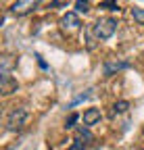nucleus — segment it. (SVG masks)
Returning a JSON list of instances; mask_svg holds the SVG:
<instances>
[{"label": "nucleus", "instance_id": "nucleus-1", "mask_svg": "<svg viewBox=\"0 0 144 150\" xmlns=\"http://www.w3.org/2000/svg\"><path fill=\"white\" fill-rule=\"evenodd\" d=\"M27 119H29V110L25 106H19V108H13L6 117V127L11 131H21L25 125H27Z\"/></svg>", "mask_w": 144, "mask_h": 150}, {"label": "nucleus", "instance_id": "nucleus-2", "mask_svg": "<svg viewBox=\"0 0 144 150\" xmlns=\"http://www.w3.org/2000/svg\"><path fill=\"white\" fill-rule=\"evenodd\" d=\"M115 29H117V21L111 19V17H102L92 25V33L98 38V40H109V38L115 33Z\"/></svg>", "mask_w": 144, "mask_h": 150}, {"label": "nucleus", "instance_id": "nucleus-3", "mask_svg": "<svg viewBox=\"0 0 144 150\" xmlns=\"http://www.w3.org/2000/svg\"><path fill=\"white\" fill-rule=\"evenodd\" d=\"M61 29L67 31V33H75L82 29V21H79V17L75 13H67L63 19H61Z\"/></svg>", "mask_w": 144, "mask_h": 150}, {"label": "nucleus", "instance_id": "nucleus-4", "mask_svg": "<svg viewBox=\"0 0 144 150\" xmlns=\"http://www.w3.org/2000/svg\"><path fill=\"white\" fill-rule=\"evenodd\" d=\"M38 8V2L35 0H19V2H13L11 4V13L13 15H27L31 11Z\"/></svg>", "mask_w": 144, "mask_h": 150}, {"label": "nucleus", "instance_id": "nucleus-5", "mask_svg": "<svg viewBox=\"0 0 144 150\" xmlns=\"http://www.w3.org/2000/svg\"><path fill=\"white\" fill-rule=\"evenodd\" d=\"M130 67V63L128 61H117V59H109L104 63V67H102V73L106 75V77H111V75H115L117 71H121V69H128Z\"/></svg>", "mask_w": 144, "mask_h": 150}, {"label": "nucleus", "instance_id": "nucleus-6", "mask_svg": "<svg viewBox=\"0 0 144 150\" xmlns=\"http://www.w3.org/2000/svg\"><path fill=\"white\" fill-rule=\"evenodd\" d=\"M100 119H102V115H100L98 108H86V110H84V127H92V125H96Z\"/></svg>", "mask_w": 144, "mask_h": 150}, {"label": "nucleus", "instance_id": "nucleus-7", "mask_svg": "<svg viewBox=\"0 0 144 150\" xmlns=\"http://www.w3.org/2000/svg\"><path fill=\"white\" fill-rule=\"evenodd\" d=\"M0 83H2V94L4 96H11V94L17 92V88H19L17 79H13V77H0Z\"/></svg>", "mask_w": 144, "mask_h": 150}, {"label": "nucleus", "instance_id": "nucleus-8", "mask_svg": "<svg viewBox=\"0 0 144 150\" xmlns=\"http://www.w3.org/2000/svg\"><path fill=\"white\" fill-rule=\"evenodd\" d=\"M11 67H13V59L4 54L0 59V77H11Z\"/></svg>", "mask_w": 144, "mask_h": 150}, {"label": "nucleus", "instance_id": "nucleus-9", "mask_svg": "<svg viewBox=\"0 0 144 150\" xmlns=\"http://www.w3.org/2000/svg\"><path fill=\"white\" fill-rule=\"evenodd\" d=\"M132 19H134L138 25H144V8L134 6V8H132Z\"/></svg>", "mask_w": 144, "mask_h": 150}, {"label": "nucleus", "instance_id": "nucleus-10", "mask_svg": "<svg viewBox=\"0 0 144 150\" xmlns=\"http://www.w3.org/2000/svg\"><path fill=\"white\" fill-rule=\"evenodd\" d=\"M128 108H130V102H128V100H119V102H115L113 112H125Z\"/></svg>", "mask_w": 144, "mask_h": 150}, {"label": "nucleus", "instance_id": "nucleus-11", "mask_svg": "<svg viewBox=\"0 0 144 150\" xmlns=\"http://www.w3.org/2000/svg\"><path fill=\"white\" fill-rule=\"evenodd\" d=\"M75 11H77V13H88V11H90V4L77 0V2H75Z\"/></svg>", "mask_w": 144, "mask_h": 150}, {"label": "nucleus", "instance_id": "nucleus-12", "mask_svg": "<svg viewBox=\"0 0 144 150\" xmlns=\"http://www.w3.org/2000/svg\"><path fill=\"white\" fill-rule=\"evenodd\" d=\"M100 8H106V11H119V4H117V2H100Z\"/></svg>", "mask_w": 144, "mask_h": 150}, {"label": "nucleus", "instance_id": "nucleus-13", "mask_svg": "<svg viewBox=\"0 0 144 150\" xmlns=\"http://www.w3.org/2000/svg\"><path fill=\"white\" fill-rule=\"evenodd\" d=\"M77 119H79V115H77V112H73V115H71V117L65 121V127H67V129H69V127H73V123H75Z\"/></svg>", "mask_w": 144, "mask_h": 150}, {"label": "nucleus", "instance_id": "nucleus-14", "mask_svg": "<svg viewBox=\"0 0 144 150\" xmlns=\"http://www.w3.org/2000/svg\"><path fill=\"white\" fill-rule=\"evenodd\" d=\"M77 134H79V138H86L88 142H90V140H92V134H90V131H88V127H86V129L82 127V129L77 131Z\"/></svg>", "mask_w": 144, "mask_h": 150}, {"label": "nucleus", "instance_id": "nucleus-15", "mask_svg": "<svg viewBox=\"0 0 144 150\" xmlns=\"http://www.w3.org/2000/svg\"><path fill=\"white\" fill-rule=\"evenodd\" d=\"M69 150H84V142H79V140H73V144L69 146Z\"/></svg>", "mask_w": 144, "mask_h": 150}, {"label": "nucleus", "instance_id": "nucleus-16", "mask_svg": "<svg viewBox=\"0 0 144 150\" xmlns=\"http://www.w3.org/2000/svg\"><path fill=\"white\" fill-rule=\"evenodd\" d=\"M59 6H67V2H50V8H59Z\"/></svg>", "mask_w": 144, "mask_h": 150}, {"label": "nucleus", "instance_id": "nucleus-17", "mask_svg": "<svg viewBox=\"0 0 144 150\" xmlns=\"http://www.w3.org/2000/svg\"><path fill=\"white\" fill-rule=\"evenodd\" d=\"M35 59H38V63H40V67H42V69H46V63L42 61V56H40V54H38V56H35Z\"/></svg>", "mask_w": 144, "mask_h": 150}]
</instances>
